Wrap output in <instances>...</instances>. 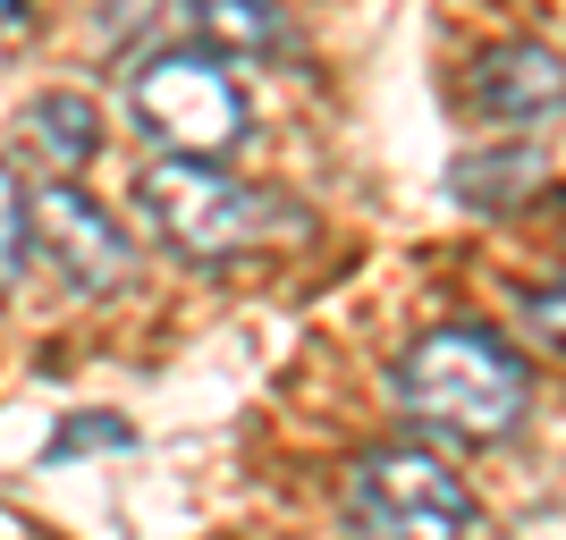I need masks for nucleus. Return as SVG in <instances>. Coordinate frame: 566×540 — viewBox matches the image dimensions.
I'll return each mask as SVG.
<instances>
[{
	"label": "nucleus",
	"mask_w": 566,
	"mask_h": 540,
	"mask_svg": "<svg viewBox=\"0 0 566 540\" xmlns=\"http://www.w3.org/2000/svg\"><path fill=\"white\" fill-rule=\"evenodd\" d=\"M76 447H127V423H118V414H76V423L51 440V465H69Z\"/></svg>",
	"instance_id": "nucleus-11"
},
{
	"label": "nucleus",
	"mask_w": 566,
	"mask_h": 540,
	"mask_svg": "<svg viewBox=\"0 0 566 540\" xmlns=\"http://www.w3.org/2000/svg\"><path fill=\"white\" fill-rule=\"evenodd\" d=\"M127 102H136V127L161 144L169 161H212L220 169L245 144V127H254L245 85L212 51H153L136 68V85H127Z\"/></svg>",
	"instance_id": "nucleus-2"
},
{
	"label": "nucleus",
	"mask_w": 566,
	"mask_h": 540,
	"mask_svg": "<svg viewBox=\"0 0 566 540\" xmlns=\"http://www.w3.org/2000/svg\"><path fill=\"white\" fill-rule=\"evenodd\" d=\"M398 398L440 423L449 440H473L491 447L524 423V405H533V380H524L516 347L491 338V329H423L415 347L398 354Z\"/></svg>",
	"instance_id": "nucleus-1"
},
{
	"label": "nucleus",
	"mask_w": 566,
	"mask_h": 540,
	"mask_svg": "<svg viewBox=\"0 0 566 540\" xmlns=\"http://www.w3.org/2000/svg\"><path fill=\"white\" fill-rule=\"evenodd\" d=\"M212 60H280L287 51V18L280 0H187Z\"/></svg>",
	"instance_id": "nucleus-8"
},
{
	"label": "nucleus",
	"mask_w": 566,
	"mask_h": 540,
	"mask_svg": "<svg viewBox=\"0 0 566 540\" xmlns=\"http://www.w3.org/2000/svg\"><path fill=\"white\" fill-rule=\"evenodd\" d=\"M347 523L355 540H465L473 498L431 447H373L347 473Z\"/></svg>",
	"instance_id": "nucleus-4"
},
{
	"label": "nucleus",
	"mask_w": 566,
	"mask_h": 540,
	"mask_svg": "<svg viewBox=\"0 0 566 540\" xmlns=\"http://www.w3.org/2000/svg\"><path fill=\"white\" fill-rule=\"evenodd\" d=\"M18 136H25V152H34L43 169L76 178V169L102 152V110L85 94H34V102H25V118H18Z\"/></svg>",
	"instance_id": "nucleus-7"
},
{
	"label": "nucleus",
	"mask_w": 566,
	"mask_h": 540,
	"mask_svg": "<svg viewBox=\"0 0 566 540\" xmlns=\"http://www.w3.org/2000/svg\"><path fill=\"white\" fill-rule=\"evenodd\" d=\"M18 18H25V0H0V34H9Z\"/></svg>",
	"instance_id": "nucleus-13"
},
{
	"label": "nucleus",
	"mask_w": 566,
	"mask_h": 540,
	"mask_svg": "<svg viewBox=\"0 0 566 540\" xmlns=\"http://www.w3.org/2000/svg\"><path fill=\"white\" fill-rule=\"evenodd\" d=\"M25 245H34V229H25V187H18V169L0 161V296L18 287V271H25Z\"/></svg>",
	"instance_id": "nucleus-9"
},
{
	"label": "nucleus",
	"mask_w": 566,
	"mask_h": 540,
	"mask_svg": "<svg viewBox=\"0 0 566 540\" xmlns=\"http://www.w3.org/2000/svg\"><path fill=\"white\" fill-rule=\"evenodd\" d=\"M136 212L169 254H187V262H237L245 245L271 236V194L220 178L212 161H153L136 178Z\"/></svg>",
	"instance_id": "nucleus-3"
},
{
	"label": "nucleus",
	"mask_w": 566,
	"mask_h": 540,
	"mask_svg": "<svg viewBox=\"0 0 566 540\" xmlns=\"http://www.w3.org/2000/svg\"><path fill=\"white\" fill-rule=\"evenodd\" d=\"M524 329H533V338H549V347H566V279L524 296Z\"/></svg>",
	"instance_id": "nucleus-12"
},
{
	"label": "nucleus",
	"mask_w": 566,
	"mask_h": 540,
	"mask_svg": "<svg viewBox=\"0 0 566 540\" xmlns=\"http://www.w3.org/2000/svg\"><path fill=\"white\" fill-rule=\"evenodd\" d=\"M524 178H533V152H482V161H465V169H457V194L491 212V194H516Z\"/></svg>",
	"instance_id": "nucleus-10"
},
{
	"label": "nucleus",
	"mask_w": 566,
	"mask_h": 540,
	"mask_svg": "<svg viewBox=\"0 0 566 540\" xmlns=\"http://www.w3.org/2000/svg\"><path fill=\"white\" fill-rule=\"evenodd\" d=\"M25 229H34V245L51 254V271H60L76 296H118V287H127V271H136L127 229H118V220L102 212L85 187H69V178L25 203Z\"/></svg>",
	"instance_id": "nucleus-5"
},
{
	"label": "nucleus",
	"mask_w": 566,
	"mask_h": 540,
	"mask_svg": "<svg viewBox=\"0 0 566 540\" xmlns=\"http://www.w3.org/2000/svg\"><path fill=\"white\" fill-rule=\"evenodd\" d=\"M473 110L507 118V127L566 110V60L549 43H499V51H482V68H473Z\"/></svg>",
	"instance_id": "nucleus-6"
}]
</instances>
